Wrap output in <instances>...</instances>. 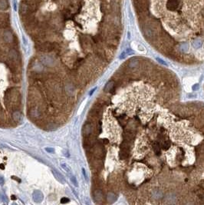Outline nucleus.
<instances>
[{
    "instance_id": "obj_13",
    "label": "nucleus",
    "mask_w": 204,
    "mask_h": 205,
    "mask_svg": "<svg viewBox=\"0 0 204 205\" xmlns=\"http://www.w3.org/2000/svg\"><path fill=\"white\" fill-rule=\"evenodd\" d=\"M114 82H108L106 84V85L104 87V91L107 92H111L112 89H114Z\"/></svg>"
},
{
    "instance_id": "obj_15",
    "label": "nucleus",
    "mask_w": 204,
    "mask_h": 205,
    "mask_svg": "<svg viewBox=\"0 0 204 205\" xmlns=\"http://www.w3.org/2000/svg\"><path fill=\"white\" fill-rule=\"evenodd\" d=\"M175 200H176V197H175L173 194H169L167 197L166 201H167V204H174Z\"/></svg>"
},
{
    "instance_id": "obj_25",
    "label": "nucleus",
    "mask_w": 204,
    "mask_h": 205,
    "mask_svg": "<svg viewBox=\"0 0 204 205\" xmlns=\"http://www.w3.org/2000/svg\"><path fill=\"white\" fill-rule=\"evenodd\" d=\"M45 151L47 152H50V153H54V149L52 148H45Z\"/></svg>"
},
{
    "instance_id": "obj_6",
    "label": "nucleus",
    "mask_w": 204,
    "mask_h": 205,
    "mask_svg": "<svg viewBox=\"0 0 204 205\" xmlns=\"http://www.w3.org/2000/svg\"><path fill=\"white\" fill-rule=\"evenodd\" d=\"M52 171V174L54 176V177H55L58 181L61 182V183H62V184H64V182H65V181H64L65 180H64V177H63V175L61 174H60L58 171L52 169V171Z\"/></svg>"
},
{
    "instance_id": "obj_30",
    "label": "nucleus",
    "mask_w": 204,
    "mask_h": 205,
    "mask_svg": "<svg viewBox=\"0 0 204 205\" xmlns=\"http://www.w3.org/2000/svg\"><path fill=\"white\" fill-rule=\"evenodd\" d=\"M0 168L2 169V170H3V169H5V165L3 164H0Z\"/></svg>"
},
{
    "instance_id": "obj_11",
    "label": "nucleus",
    "mask_w": 204,
    "mask_h": 205,
    "mask_svg": "<svg viewBox=\"0 0 204 205\" xmlns=\"http://www.w3.org/2000/svg\"><path fill=\"white\" fill-rule=\"evenodd\" d=\"M152 196H153V197L154 198V199H160V198L162 197V196H163V194H162V191H159V190H156L155 191H154L153 193H152Z\"/></svg>"
},
{
    "instance_id": "obj_10",
    "label": "nucleus",
    "mask_w": 204,
    "mask_h": 205,
    "mask_svg": "<svg viewBox=\"0 0 204 205\" xmlns=\"http://www.w3.org/2000/svg\"><path fill=\"white\" fill-rule=\"evenodd\" d=\"M9 7V2L7 0H0V9L5 10Z\"/></svg>"
},
{
    "instance_id": "obj_7",
    "label": "nucleus",
    "mask_w": 204,
    "mask_h": 205,
    "mask_svg": "<svg viewBox=\"0 0 204 205\" xmlns=\"http://www.w3.org/2000/svg\"><path fill=\"white\" fill-rule=\"evenodd\" d=\"M178 6V1L177 0H169L167 2V7L170 10H174Z\"/></svg>"
},
{
    "instance_id": "obj_17",
    "label": "nucleus",
    "mask_w": 204,
    "mask_h": 205,
    "mask_svg": "<svg viewBox=\"0 0 204 205\" xmlns=\"http://www.w3.org/2000/svg\"><path fill=\"white\" fill-rule=\"evenodd\" d=\"M189 49V45L187 43H182L180 45V50L183 52H185V51H187Z\"/></svg>"
},
{
    "instance_id": "obj_12",
    "label": "nucleus",
    "mask_w": 204,
    "mask_h": 205,
    "mask_svg": "<svg viewBox=\"0 0 204 205\" xmlns=\"http://www.w3.org/2000/svg\"><path fill=\"white\" fill-rule=\"evenodd\" d=\"M144 34H145V35L147 37L151 38L154 35V32H153V30H152L150 28L147 27V28H144Z\"/></svg>"
},
{
    "instance_id": "obj_31",
    "label": "nucleus",
    "mask_w": 204,
    "mask_h": 205,
    "mask_svg": "<svg viewBox=\"0 0 204 205\" xmlns=\"http://www.w3.org/2000/svg\"><path fill=\"white\" fill-rule=\"evenodd\" d=\"M11 198H12V200H15V199H16V197H15V195H12V196H11Z\"/></svg>"
},
{
    "instance_id": "obj_4",
    "label": "nucleus",
    "mask_w": 204,
    "mask_h": 205,
    "mask_svg": "<svg viewBox=\"0 0 204 205\" xmlns=\"http://www.w3.org/2000/svg\"><path fill=\"white\" fill-rule=\"evenodd\" d=\"M43 194L40 191H35L33 193V199L35 202L40 203L43 200Z\"/></svg>"
},
{
    "instance_id": "obj_21",
    "label": "nucleus",
    "mask_w": 204,
    "mask_h": 205,
    "mask_svg": "<svg viewBox=\"0 0 204 205\" xmlns=\"http://www.w3.org/2000/svg\"><path fill=\"white\" fill-rule=\"evenodd\" d=\"M71 181H72V182L73 183V184L74 185L75 187H78V184H77V181L76 177L74 176H71Z\"/></svg>"
},
{
    "instance_id": "obj_20",
    "label": "nucleus",
    "mask_w": 204,
    "mask_h": 205,
    "mask_svg": "<svg viewBox=\"0 0 204 205\" xmlns=\"http://www.w3.org/2000/svg\"><path fill=\"white\" fill-rule=\"evenodd\" d=\"M12 116H13V119L15 120V121H18L19 120H20L21 118V115L20 113L18 112H15L13 113V115H12Z\"/></svg>"
},
{
    "instance_id": "obj_18",
    "label": "nucleus",
    "mask_w": 204,
    "mask_h": 205,
    "mask_svg": "<svg viewBox=\"0 0 204 205\" xmlns=\"http://www.w3.org/2000/svg\"><path fill=\"white\" fill-rule=\"evenodd\" d=\"M138 61L136 60V59H133L130 61V63H129V67H130L131 68H136L137 67L138 65Z\"/></svg>"
},
{
    "instance_id": "obj_27",
    "label": "nucleus",
    "mask_w": 204,
    "mask_h": 205,
    "mask_svg": "<svg viewBox=\"0 0 204 205\" xmlns=\"http://www.w3.org/2000/svg\"><path fill=\"white\" fill-rule=\"evenodd\" d=\"M4 184V179H3V177H0V185H2Z\"/></svg>"
},
{
    "instance_id": "obj_8",
    "label": "nucleus",
    "mask_w": 204,
    "mask_h": 205,
    "mask_svg": "<svg viewBox=\"0 0 204 205\" xmlns=\"http://www.w3.org/2000/svg\"><path fill=\"white\" fill-rule=\"evenodd\" d=\"M4 40L7 43H11L12 42V35L9 31H6L4 33Z\"/></svg>"
},
{
    "instance_id": "obj_9",
    "label": "nucleus",
    "mask_w": 204,
    "mask_h": 205,
    "mask_svg": "<svg viewBox=\"0 0 204 205\" xmlns=\"http://www.w3.org/2000/svg\"><path fill=\"white\" fill-rule=\"evenodd\" d=\"M116 199H117V197H116V195L114 193L110 192V193L108 194V196H107V200H108V201L109 203H111V204L114 203V201L116 200Z\"/></svg>"
},
{
    "instance_id": "obj_5",
    "label": "nucleus",
    "mask_w": 204,
    "mask_h": 205,
    "mask_svg": "<svg viewBox=\"0 0 204 205\" xmlns=\"http://www.w3.org/2000/svg\"><path fill=\"white\" fill-rule=\"evenodd\" d=\"M103 197H104V195L101 190H96L95 191V192H94V194H93L94 199H95V200L97 201V202L101 201L103 200Z\"/></svg>"
},
{
    "instance_id": "obj_24",
    "label": "nucleus",
    "mask_w": 204,
    "mask_h": 205,
    "mask_svg": "<svg viewBox=\"0 0 204 205\" xmlns=\"http://www.w3.org/2000/svg\"><path fill=\"white\" fill-rule=\"evenodd\" d=\"M157 60L158 61V62H159V63H160V64H163V65H167L166 61H164L163 60L160 59V58H157Z\"/></svg>"
},
{
    "instance_id": "obj_28",
    "label": "nucleus",
    "mask_w": 204,
    "mask_h": 205,
    "mask_svg": "<svg viewBox=\"0 0 204 205\" xmlns=\"http://www.w3.org/2000/svg\"><path fill=\"white\" fill-rule=\"evenodd\" d=\"M95 90H96V88H95V89H92V90H91V92H90L89 95H91L92 94H93L94 92H95Z\"/></svg>"
},
{
    "instance_id": "obj_19",
    "label": "nucleus",
    "mask_w": 204,
    "mask_h": 205,
    "mask_svg": "<svg viewBox=\"0 0 204 205\" xmlns=\"http://www.w3.org/2000/svg\"><path fill=\"white\" fill-rule=\"evenodd\" d=\"M61 168H62L64 171L68 172V173L72 174V171H71V168H70V167H69V166L67 164H61Z\"/></svg>"
},
{
    "instance_id": "obj_14",
    "label": "nucleus",
    "mask_w": 204,
    "mask_h": 205,
    "mask_svg": "<svg viewBox=\"0 0 204 205\" xmlns=\"http://www.w3.org/2000/svg\"><path fill=\"white\" fill-rule=\"evenodd\" d=\"M133 52H134V51H133L131 49H130V48H127V49H126V51H123V52L121 53V55H120V58H121V59H123V58H124L127 55L133 54Z\"/></svg>"
},
{
    "instance_id": "obj_22",
    "label": "nucleus",
    "mask_w": 204,
    "mask_h": 205,
    "mask_svg": "<svg viewBox=\"0 0 204 205\" xmlns=\"http://www.w3.org/2000/svg\"><path fill=\"white\" fill-rule=\"evenodd\" d=\"M69 201H70L69 198H68V197H63V198H61V204H67V203H68Z\"/></svg>"
},
{
    "instance_id": "obj_3",
    "label": "nucleus",
    "mask_w": 204,
    "mask_h": 205,
    "mask_svg": "<svg viewBox=\"0 0 204 205\" xmlns=\"http://www.w3.org/2000/svg\"><path fill=\"white\" fill-rule=\"evenodd\" d=\"M93 127L91 124H85V126L83 127V135L84 136H89L92 133Z\"/></svg>"
},
{
    "instance_id": "obj_2",
    "label": "nucleus",
    "mask_w": 204,
    "mask_h": 205,
    "mask_svg": "<svg viewBox=\"0 0 204 205\" xmlns=\"http://www.w3.org/2000/svg\"><path fill=\"white\" fill-rule=\"evenodd\" d=\"M37 48L38 50L41 51H51L54 49V45L49 42H45V43L38 45Z\"/></svg>"
},
{
    "instance_id": "obj_1",
    "label": "nucleus",
    "mask_w": 204,
    "mask_h": 205,
    "mask_svg": "<svg viewBox=\"0 0 204 205\" xmlns=\"http://www.w3.org/2000/svg\"><path fill=\"white\" fill-rule=\"evenodd\" d=\"M10 92H11L10 94H8L7 92V95H5L6 102L10 106L17 105L19 102H20V99H19V96H20L19 95V92L16 89H11Z\"/></svg>"
},
{
    "instance_id": "obj_29",
    "label": "nucleus",
    "mask_w": 204,
    "mask_h": 205,
    "mask_svg": "<svg viewBox=\"0 0 204 205\" xmlns=\"http://www.w3.org/2000/svg\"><path fill=\"white\" fill-rule=\"evenodd\" d=\"M193 88V90H194V91H196V90H197V89H198V88H199V85L196 84V85H194Z\"/></svg>"
},
{
    "instance_id": "obj_23",
    "label": "nucleus",
    "mask_w": 204,
    "mask_h": 205,
    "mask_svg": "<svg viewBox=\"0 0 204 205\" xmlns=\"http://www.w3.org/2000/svg\"><path fill=\"white\" fill-rule=\"evenodd\" d=\"M82 173H83V175H84V177H85V179L87 181H88V177H87V174H86V171H85V170L84 168L82 169Z\"/></svg>"
},
{
    "instance_id": "obj_26",
    "label": "nucleus",
    "mask_w": 204,
    "mask_h": 205,
    "mask_svg": "<svg viewBox=\"0 0 204 205\" xmlns=\"http://www.w3.org/2000/svg\"><path fill=\"white\" fill-rule=\"evenodd\" d=\"M11 178H12V179H14V180H15L16 181L19 182V183H20V182H21V179H20V178H18V177H15V176H12Z\"/></svg>"
},
{
    "instance_id": "obj_16",
    "label": "nucleus",
    "mask_w": 204,
    "mask_h": 205,
    "mask_svg": "<svg viewBox=\"0 0 204 205\" xmlns=\"http://www.w3.org/2000/svg\"><path fill=\"white\" fill-rule=\"evenodd\" d=\"M202 45H203V42L200 39H196L195 41L193 42V47L195 48H200L202 46Z\"/></svg>"
}]
</instances>
